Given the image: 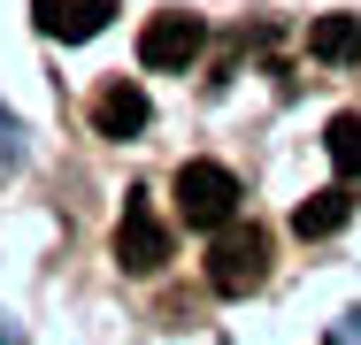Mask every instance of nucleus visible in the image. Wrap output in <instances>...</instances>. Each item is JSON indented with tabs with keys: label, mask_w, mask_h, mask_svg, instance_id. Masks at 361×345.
<instances>
[{
	"label": "nucleus",
	"mask_w": 361,
	"mask_h": 345,
	"mask_svg": "<svg viewBox=\"0 0 361 345\" xmlns=\"http://www.w3.org/2000/svg\"><path fill=\"white\" fill-rule=\"evenodd\" d=\"M177 215L200 222V230H223V222L238 215V177H231L223 161H185V169H177Z\"/></svg>",
	"instance_id": "nucleus-1"
},
{
	"label": "nucleus",
	"mask_w": 361,
	"mask_h": 345,
	"mask_svg": "<svg viewBox=\"0 0 361 345\" xmlns=\"http://www.w3.org/2000/svg\"><path fill=\"white\" fill-rule=\"evenodd\" d=\"M200 46H208V23H200L192 8H161V15L139 31V62L146 69H192Z\"/></svg>",
	"instance_id": "nucleus-2"
},
{
	"label": "nucleus",
	"mask_w": 361,
	"mask_h": 345,
	"mask_svg": "<svg viewBox=\"0 0 361 345\" xmlns=\"http://www.w3.org/2000/svg\"><path fill=\"white\" fill-rule=\"evenodd\" d=\"M262 261H269V238L262 230H208V284L216 291H254L262 284Z\"/></svg>",
	"instance_id": "nucleus-3"
},
{
	"label": "nucleus",
	"mask_w": 361,
	"mask_h": 345,
	"mask_svg": "<svg viewBox=\"0 0 361 345\" xmlns=\"http://www.w3.org/2000/svg\"><path fill=\"white\" fill-rule=\"evenodd\" d=\"M116 261H123L131 276H154L161 261H169V230L154 222V200H146V192H131L123 222H116Z\"/></svg>",
	"instance_id": "nucleus-4"
},
{
	"label": "nucleus",
	"mask_w": 361,
	"mask_h": 345,
	"mask_svg": "<svg viewBox=\"0 0 361 345\" xmlns=\"http://www.w3.org/2000/svg\"><path fill=\"white\" fill-rule=\"evenodd\" d=\"M31 15H39V31H47V39H62V46H77V39L108 31L116 0H31Z\"/></svg>",
	"instance_id": "nucleus-5"
},
{
	"label": "nucleus",
	"mask_w": 361,
	"mask_h": 345,
	"mask_svg": "<svg viewBox=\"0 0 361 345\" xmlns=\"http://www.w3.org/2000/svg\"><path fill=\"white\" fill-rule=\"evenodd\" d=\"M92 131L100 138H139L146 131V92L131 84V77H116V84L92 92Z\"/></svg>",
	"instance_id": "nucleus-6"
},
{
	"label": "nucleus",
	"mask_w": 361,
	"mask_h": 345,
	"mask_svg": "<svg viewBox=\"0 0 361 345\" xmlns=\"http://www.w3.org/2000/svg\"><path fill=\"white\" fill-rule=\"evenodd\" d=\"M346 215H354V192L331 184V192H315V200L292 215V230H300V238H331V230H346Z\"/></svg>",
	"instance_id": "nucleus-7"
},
{
	"label": "nucleus",
	"mask_w": 361,
	"mask_h": 345,
	"mask_svg": "<svg viewBox=\"0 0 361 345\" xmlns=\"http://www.w3.org/2000/svg\"><path fill=\"white\" fill-rule=\"evenodd\" d=\"M307 46H315L323 62H354V54H361V23H354V15H323Z\"/></svg>",
	"instance_id": "nucleus-8"
},
{
	"label": "nucleus",
	"mask_w": 361,
	"mask_h": 345,
	"mask_svg": "<svg viewBox=\"0 0 361 345\" xmlns=\"http://www.w3.org/2000/svg\"><path fill=\"white\" fill-rule=\"evenodd\" d=\"M323 146H331L338 177H361V115H338V123L323 131Z\"/></svg>",
	"instance_id": "nucleus-9"
}]
</instances>
